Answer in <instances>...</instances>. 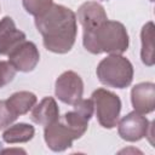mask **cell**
I'll use <instances>...</instances> for the list:
<instances>
[{"mask_svg":"<svg viewBox=\"0 0 155 155\" xmlns=\"http://www.w3.org/2000/svg\"><path fill=\"white\" fill-rule=\"evenodd\" d=\"M16 119L17 116L11 111L6 101H0V130L8 127Z\"/></svg>","mask_w":155,"mask_h":155,"instance_id":"18","label":"cell"},{"mask_svg":"<svg viewBox=\"0 0 155 155\" xmlns=\"http://www.w3.org/2000/svg\"><path fill=\"white\" fill-rule=\"evenodd\" d=\"M140 41H142V50H140L142 62L148 67H153L155 63V58H154V23L153 22H148L143 25L142 31H140Z\"/></svg>","mask_w":155,"mask_h":155,"instance_id":"15","label":"cell"},{"mask_svg":"<svg viewBox=\"0 0 155 155\" xmlns=\"http://www.w3.org/2000/svg\"><path fill=\"white\" fill-rule=\"evenodd\" d=\"M80 137L78 131L63 116H58L56 121L45 126L44 130L45 142L52 151H64L71 147L73 140Z\"/></svg>","mask_w":155,"mask_h":155,"instance_id":"5","label":"cell"},{"mask_svg":"<svg viewBox=\"0 0 155 155\" xmlns=\"http://www.w3.org/2000/svg\"><path fill=\"white\" fill-rule=\"evenodd\" d=\"M82 93L84 81L75 71L67 70L57 78L54 82V94L61 102L74 105L82 98Z\"/></svg>","mask_w":155,"mask_h":155,"instance_id":"6","label":"cell"},{"mask_svg":"<svg viewBox=\"0 0 155 155\" xmlns=\"http://www.w3.org/2000/svg\"><path fill=\"white\" fill-rule=\"evenodd\" d=\"M35 27L42 36L46 50L54 53L69 52L76 39V15L68 7L53 4L46 12L35 17Z\"/></svg>","mask_w":155,"mask_h":155,"instance_id":"1","label":"cell"},{"mask_svg":"<svg viewBox=\"0 0 155 155\" xmlns=\"http://www.w3.org/2000/svg\"><path fill=\"white\" fill-rule=\"evenodd\" d=\"M91 99L99 125L104 128H114L119 121L121 111V99L117 94L105 88L93 91Z\"/></svg>","mask_w":155,"mask_h":155,"instance_id":"4","label":"cell"},{"mask_svg":"<svg viewBox=\"0 0 155 155\" xmlns=\"http://www.w3.org/2000/svg\"><path fill=\"white\" fill-rule=\"evenodd\" d=\"M131 102L136 111L149 114L155 109V85L153 82H140L131 90Z\"/></svg>","mask_w":155,"mask_h":155,"instance_id":"11","label":"cell"},{"mask_svg":"<svg viewBox=\"0 0 155 155\" xmlns=\"http://www.w3.org/2000/svg\"><path fill=\"white\" fill-rule=\"evenodd\" d=\"M96 74L98 80L105 86L126 88L133 80V65L121 54H110L99 62Z\"/></svg>","mask_w":155,"mask_h":155,"instance_id":"3","label":"cell"},{"mask_svg":"<svg viewBox=\"0 0 155 155\" xmlns=\"http://www.w3.org/2000/svg\"><path fill=\"white\" fill-rule=\"evenodd\" d=\"M25 34L16 28L13 19L8 16L0 19V54L7 56L15 47L25 41Z\"/></svg>","mask_w":155,"mask_h":155,"instance_id":"10","label":"cell"},{"mask_svg":"<svg viewBox=\"0 0 155 155\" xmlns=\"http://www.w3.org/2000/svg\"><path fill=\"white\" fill-rule=\"evenodd\" d=\"M150 1H154V0H150Z\"/></svg>","mask_w":155,"mask_h":155,"instance_id":"20","label":"cell"},{"mask_svg":"<svg viewBox=\"0 0 155 155\" xmlns=\"http://www.w3.org/2000/svg\"><path fill=\"white\" fill-rule=\"evenodd\" d=\"M59 116V109L53 97H45L39 104L33 107L30 119L41 126H47L56 121Z\"/></svg>","mask_w":155,"mask_h":155,"instance_id":"12","label":"cell"},{"mask_svg":"<svg viewBox=\"0 0 155 155\" xmlns=\"http://www.w3.org/2000/svg\"><path fill=\"white\" fill-rule=\"evenodd\" d=\"M34 134H35L34 126L25 122H19L6 127V130L2 133V140L8 144L25 143L29 142L34 137Z\"/></svg>","mask_w":155,"mask_h":155,"instance_id":"14","label":"cell"},{"mask_svg":"<svg viewBox=\"0 0 155 155\" xmlns=\"http://www.w3.org/2000/svg\"><path fill=\"white\" fill-rule=\"evenodd\" d=\"M16 75L15 68L6 61H0V88L10 84Z\"/></svg>","mask_w":155,"mask_h":155,"instance_id":"17","label":"cell"},{"mask_svg":"<svg viewBox=\"0 0 155 155\" xmlns=\"http://www.w3.org/2000/svg\"><path fill=\"white\" fill-rule=\"evenodd\" d=\"M2 153H25V151L21 149H6V150H2Z\"/></svg>","mask_w":155,"mask_h":155,"instance_id":"19","label":"cell"},{"mask_svg":"<svg viewBox=\"0 0 155 155\" xmlns=\"http://www.w3.org/2000/svg\"><path fill=\"white\" fill-rule=\"evenodd\" d=\"M36 102H38L36 96L33 92H29V91L15 92L13 94H11L6 99V103H7L8 108L11 109V111L17 117L19 115H24L29 110H31L33 107L36 104Z\"/></svg>","mask_w":155,"mask_h":155,"instance_id":"13","label":"cell"},{"mask_svg":"<svg viewBox=\"0 0 155 155\" xmlns=\"http://www.w3.org/2000/svg\"><path fill=\"white\" fill-rule=\"evenodd\" d=\"M116 126L117 133L124 140L138 142L149 134L150 124L144 114L133 110L119 120Z\"/></svg>","mask_w":155,"mask_h":155,"instance_id":"7","label":"cell"},{"mask_svg":"<svg viewBox=\"0 0 155 155\" xmlns=\"http://www.w3.org/2000/svg\"><path fill=\"white\" fill-rule=\"evenodd\" d=\"M8 63L15 68L16 71L29 73L35 69L39 63L40 53L36 45L31 41H23L15 47L8 54Z\"/></svg>","mask_w":155,"mask_h":155,"instance_id":"8","label":"cell"},{"mask_svg":"<svg viewBox=\"0 0 155 155\" xmlns=\"http://www.w3.org/2000/svg\"><path fill=\"white\" fill-rule=\"evenodd\" d=\"M130 44L128 34L125 25L116 21L107 19L99 27L91 31H84L82 45L84 47L93 53H110L122 54L127 51Z\"/></svg>","mask_w":155,"mask_h":155,"instance_id":"2","label":"cell"},{"mask_svg":"<svg viewBox=\"0 0 155 155\" xmlns=\"http://www.w3.org/2000/svg\"><path fill=\"white\" fill-rule=\"evenodd\" d=\"M108 19L107 12L97 1H86L78 10V21L82 25L84 31H91Z\"/></svg>","mask_w":155,"mask_h":155,"instance_id":"9","label":"cell"},{"mask_svg":"<svg viewBox=\"0 0 155 155\" xmlns=\"http://www.w3.org/2000/svg\"><path fill=\"white\" fill-rule=\"evenodd\" d=\"M22 4L24 10L29 15L38 17L44 12H46L53 5V1L52 0H22Z\"/></svg>","mask_w":155,"mask_h":155,"instance_id":"16","label":"cell"}]
</instances>
